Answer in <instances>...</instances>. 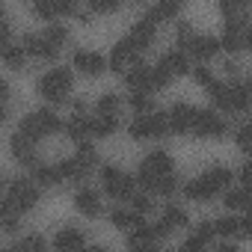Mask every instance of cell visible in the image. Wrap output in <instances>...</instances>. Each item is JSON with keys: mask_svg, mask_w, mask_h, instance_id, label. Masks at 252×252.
<instances>
[{"mask_svg": "<svg viewBox=\"0 0 252 252\" xmlns=\"http://www.w3.org/2000/svg\"><path fill=\"white\" fill-rule=\"evenodd\" d=\"M128 134L131 140H163L172 134L169 128V113H146V116H137L131 125H128Z\"/></svg>", "mask_w": 252, "mask_h": 252, "instance_id": "obj_2", "label": "cell"}, {"mask_svg": "<svg viewBox=\"0 0 252 252\" xmlns=\"http://www.w3.org/2000/svg\"><path fill=\"white\" fill-rule=\"evenodd\" d=\"M71 116H86V104L83 101H74L71 104Z\"/></svg>", "mask_w": 252, "mask_h": 252, "instance_id": "obj_53", "label": "cell"}, {"mask_svg": "<svg viewBox=\"0 0 252 252\" xmlns=\"http://www.w3.org/2000/svg\"><path fill=\"white\" fill-rule=\"evenodd\" d=\"M240 231L243 237H252V211H246V217L240 220Z\"/></svg>", "mask_w": 252, "mask_h": 252, "instance_id": "obj_50", "label": "cell"}, {"mask_svg": "<svg viewBox=\"0 0 252 252\" xmlns=\"http://www.w3.org/2000/svg\"><path fill=\"white\" fill-rule=\"evenodd\" d=\"M74 21H77V24H89L92 18H89V12H77V15H74Z\"/></svg>", "mask_w": 252, "mask_h": 252, "instance_id": "obj_55", "label": "cell"}, {"mask_svg": "<svg viewBox=\"0 0 252 252\" xmlns=\"http://www.w3.org/2000/svg\"><path fill=\"white\" fill-rule=\"evenodd\" d=\"M225 208H231V211H252V184H243L240 190H231L225 196Z\"/></svg>", "mask_w": 252, "mask_h": 252, "instance_id": "obj_26", "label": "cell"}, {"mask_svg": "<svg viewBox=\"0 0 252 252\" xmlns=\"http://www.w3.org/2000/svg\"><path fill=\"white\" fill-rule=\"evenodd\" d=\"M119 104H122V101H119V95H104V98L98 101V107H95V110H98L101 116H116Z\"/></svg>", "mask_w": 252, "mask_h": 252, "instance_id": "obj_46", "label": "cell"}, {"mask_svg": "<svg viewBox=\"0 0 252 252\" xmlns=\"http://www.w3.org/2000/svg\"><path fill=\"white\" fill-rule=\"evenodd\" d=\"M131 3H143V0H131Z\"/></svg>", "mask_w": 252, "mask_h": 252, "instance_id": "obj_59", "label": "cell"}, {"mask_svg": "<svg viewBox=\"0 0 252 252\" xmlns=\"http://www.w3.org/2000/svg\"><path fill=\"white\" fill-rule=\"evenodd\" d=\"M193 80H196L202 89H208V86L214 83V74H211L208 68H202V65H199V68H193Z\"/></svg>", "mask_w": 252, "mask_h": 252, "instance_id": "obj_49", "label": "cell"}, {"mask_svg": "<svg viewBox=\"0 0 252 252\" xmlns=\"http://www.w3.org/2000/svg\"><path fill=\"white\" fill-rule=\"evenodd\" d=\"M214 225H217V237H243L240 220H234V217H222V220H217Z\"/></svg>", "mask_w": 252, "mask_h": 252, "instance_id": "obj_38", "label": "cell"}, {"mask_svg": "<svg viewBox=\"0 0 252 252\" xmlns=\"http://www.w3.org/2000/svg\"><path fill=\"white\" fill-rule=\"evenodd\" d=\"M196 113H199V107H190V104L169 107V128H172V134H193Z\"/></svg>", "mask_w": 252, "mask_h": 252, "instance_id": "obj_13", "label": "cell"}, {"mask_svg": "<svg viewBox=\"0 0 252 252\" xmlns=\"http://www.w3.org/2000/svg\"><path fill=\"white\" fill-rule=\"evenodd\" d=\"M220 51H222V42H220V39H214V36H199L196 45L190 48V57H193L196 63H211Z\"/></svg>", "mask_w": 252, "mask_h": 252, "instance_id": "obj_15", "label": "cell"}, {"mask_svg": "<svg viewBox=\"0 0 252 252\" xmlns=\"http://www.w3.org/2000/svg\"><path fill=\"white\" fill-rule=\"evenodd\" d=\"M234 143H237V149H240L243 155H249V158H252V125H243V128H237Z\"/></svg>", "mask_w": 252, "mask_h": 252, "instance_id": "obj_43", "label": "cell"}, {"mask_svg": "<svg viewBox=\"0 0 252 252\" xmlns=\"http://www.w3.org/2000/svg\"><path fill=\"white\" fill-rule=\"evenodd\" d=\"M184 3H187V0H160V3L155 6V12H158V18H160V21H169V18L181 15Z\"/></svg>", "mask_w": 252, "mask_h": 252, "instance_id": "obj_36", "label": "cell"}, {"mask_svg": "<svg viewBox=\"0 0 252 252\" xmlns=\"http://www.w3.org/2000/svg\"><path fill=\"white\" fill-rule=\"evenodd\" d=\"M83 243H86V237H83V231L74 228V225H71V228H60L57 237H54V249H63V252H65V249H80Z\"/></svg>", "mask_w": 252, "mask_h": 252, "instance_id": "obj_22", "label": "cell"}, {"mask_svg": "<svg viewBox=\"0 0 252 252\" xmlns=\"http://www.w3.org/2000/svg\"><path fill=\"white\" fill-rule=\"evenodd\" d=\"M214 237H217V225L214 222H199L190 231V237L184 240V249H202V246L214 243Z\"/></svg>", "mask_w": 252, "mask_h": 252, "instance_id": "obj_19", "label": "cell"}, {"mask_svg": "<svg viewBox=\"0 0 252 252\" xmlns=\"http://www.w3.org/2000/svg\"><path fill=\"white\" fill-rule=\"evenodd\" d=\"M240 181H243V184H252V160H246V163L240 166Z\"/></svg>", "mask_w": 252, "mask_h": 252, "instance_id": "obj_51", "label": "cell"}, {"mask_svg": "<svg viewBox=\"0 0 252 252\" xmlns=\"http://www.w3.org/2000/svg\"><path fill=\"white\" fill-rule=\"evenodd\" d=\"M249 110H252V92L243 83L231 86V113L237 116V113H249Z\"/></svg>", "mask_w": 252, "mask_h": 252, "instance_id": "obj_29", "label": "cell"}, {"mask_svg": "<svg viewBox=\"0 0 252 252\" xmlns=\"http://www.w3.org/2000/svg\"><path fill=\"white\" fill-rule=\"evenodd\" d=\"M196 30L190 27V24H178V30H175V42H178V48L181 51H190L193 45H196Z\"/></svg>", "mask_w": 252, "mask_h": 252, "instance_id": "obj_40", "label": "cell"}, {"mask_svg": "<svg viewBox=\"0 0 252 252\" xmlns=\"http://www.w3.org/2000/svg\"><path fill=\"white\" fill-rule=\"evenodd\" d=\"M9 152L21 166H36V140H30L24 131H15L9 140Z\"/></svg>", "mask_w": 252, "mask_h": 252, "instance_id": "obj_12", "label": "cell"}, {"mask_svg": "<svg viewBox=\"0 0 252 252\" xmlns=\"http://www.w3.org/2000/svg\"><path fill=\"white\" fill-rule=\"evenodd\" d=\"M237 71H240V63L228 60V63H225V74H237Z\"/></svg>", "mask_w": 252, "mask_h": 252, "instance_id": "obj_54", "label": "cell"}, {"mask_svg": "<svg viewBox=\"0 0 252 252\" xmlns=\"http://www.w3.org/2000/svg\"><path fill=\"white\" fill-rule=\"evenodd\" d=\"M24 51L30 54V57H36V60H48V63H54L57 57H60V45H54L48 36H36V33H24Z\"/></svg>", "mask_w": 252, "mask_h": 252, "instance_id": "obj_10", "label": "cell"}, {"mask_svg": "<svg viewBox=\"0 0 252 252\" xmlns=\"http://www.w3.org/2000/svg\"><path fill=\"white\" fill-rule=\"evenodd\" d=\"M175 172V160L166 155V152H152L146 155V160L140 163V172H137V181L143 190H152V184L160 178V175H169Z\"/></svg>", "mask_w": 252, "mask_h": 252, "instance_id": "obj_6", "label": "cell"}, {"mask_svg": "<svg viewBox=\"0 0 252 252\" xmlns=\"http://www.w3.org/2000/svg\"><path fill=\"white\" fill-rule=\"evenodd\" d=\"M33 181H36V184H42V187H57V184H63V181H65V175H63V169H60V166H36Z\"/></svg>", "mask_w": 252, "mask_h": 252, "instance_id": "obj_28", "label": "cell"}, {"mask_svg": "<svg viewBox=\"0 0 252 252\" xmlns=\"http://www.w3.org/2000/svg\"><path fill=\"white\" fill-rule=\"evenodd\" d=\"M243 51H252V30H246L243 36Z\"/></svg>", "mask_w": 252, "mask_h": 252, "instance_id": "obj_56", "label": "cell"}, {"mask_svg": "<svg viewBox=\"0 0 252 252\" xmlns=\"http://www.w3.org/2000/svg\"><path fill=\"white\" fill-rule=\"evenodd\" d=\"M74 158H77V160H80V163H83V166H86L89 172H92V169L98 166V152H95V149H92L89 143L77 146V155H74Z\"/></svg>", "mask_w": 252, "mask_h": 252, "instance_id": "obj_42", "label": "cell"}, {"mask_svg": "<svg viewBox=\"0 0 252 252\" xmlns=\"http://www.w3.org/2000/svg\"><path fill=\"white\" fill-rule=\"evenodd\" d=\"M225 122L222 116H217V110H199L196 122H193V137L196 140H222L225 137Z\"/></svg>", "mask_w": 252, "mask_h": 252, "instance_id": "obj_7", "label": "cell"}, {"mask_svg": "<svg viewBox=\"0 0 252 252\" xmlns=\"http://www.w3.org/2000/svg\"><path fill=\"white\" fill-rule=\"evenodd\" d=\"M65 131H68V140H74L77 146H83V143L92 137V119H86V116H71L68 125H65Z\"/></svg>", "mask_w": 252, "mask_h": 252, "instance_id": "obj_20", "label": "cell"}, {"mask_svg": "<svg viewBox=\"0 0 252 252\" xmlns=\"http://www.w3.org/2000/svg\"><path fill=\"white\" fill-rule=\"evenodd\" d=\"M63 128V122H60V116L54 113V110H36V113H30V116H24L21 119V125H18V131H24L30 140H45V137H51V134H57Z\"/></svg>", "mask_w": 252, "mask_h": 252, "instance_id": "obj_4", "label": "cell"}, {"mask_svg": "<svg viewBox=\"0 0 252 252\" xmlns=\"http://www.w3.org/2000/svg\"><path fill=\"white\" fill-rule=\"evenodd\" d=\"M6 199H9L21 214H27V211H33V208L39 205V187H36L33 181H27V178H15V181H9Z\"/></svg>", "mask_w": 252, "mask_h": 252, "instance_id": "obj_8", "label": "cell"}, {"mask_svg": "<svg viewBox=\"0 0 252 252\" xmlns=\"http://www.w3.org/2000/svg\"><path fill=\"white\" fill-rule=\"evenodd\" d=\"M208 98H211V104L217 107V110H225V113H231V86H225V83H220V80H214L208 89Z\"/></svg>", "mask_w": 252, "mask_h": 252, "instance_id": "obj_23", "label": "cell"}, {"mask_svg": "<svg viewBox=\"0 0 252 252\" xmlns=\"http://www.w3.org/2000/svg\"><path fill=\"white\" fill-rule=\"evenodd\" d=\"M101 181H104V193L110 196V199H116V202H131L134 199V193H137V178H131V175H125L122 169H116V166H104L101 169Z\"/></svg>", "mask_w": 252, "mask_h": 252, "instance_id": "obj_5", "label": "cell"}, {"mask_svg": "<svg viewBox=\"0 0 252 252\" xmlns=\"http://www.w3.org/2000/svg\"><path fill=\"white\" fill-rule=\"evenodd\" d=\"M119 131V116H95L92 119V137L95 140H107V137H113Z\"/></svg>", "mask_w": 252, "mask_h": 252, "instance_id": "obj_25", "label": "cell"}, {"mask_svg": "<svg viewBox=\"0 0 252 252\" xmlns=\"http://www.w3.org/2000/svg\"><path fill=\"white\" fill-rule=\"evenodd\" d=\"M249 6H252V0H220V9L225 18L231 15H249Z\"/></svg>", "mask_w": 252, "mask_h": 252, "instance_id": "obj_39", "label": "cell"}, {"mask_svg": "<svg viewBox=\"0 0 252 252\" xmlns=\"http://www.w3.org/2000/svg\"><path fill=\"white\" fill-rule=\"evenodd\" d=\"M18 208L9 202V199H3V205H0V225H3V231H18Z\"/></svg>", "mask_w": 252, "mask_h": 252, "instance_id": "obj_31", "label": "cell"}, {"mask_svg": "<svg viewBox=\"0 0 252 252\" xmlns=\"http://www.w3.org/2000/svg\"><path fill=\"white\" fill-rule=\"evenodd\" d=\"M27 51H24V45L21 48H15V45H9V48H3V63H6V68H12V71H21L24 68V63H27Z\"/></svg>", "mask_w": 252, "mask_h": 252, "instance_id": "obj_34", "label": "cell"}, {"mask_svg": "<svg viewBox=\"0 0 252 252\" xmlns=\"http://www.w3.org/2000/svg\"><path fill=\"white\" fill-rule=\"evenodd\" d=\"M45 36H48V39H51L54 45H60V48H63V45L68 42V30H65V27H60V24H48Z\"/></svg>", "mask_w": 252, "mask_h": 252, "instance_id": "obj_47", "label": "cell"}, {"mask_svg": "<svg viewBox=\"0 0 252 252\" xmlns=\"http://www.w3.org/2000/svg\"><path fill=\"white\" fill-rule=\"evenodd\" d=\"M57 12L60 15H77L80 12V3H77V0H57Z\"/></svg>", "mask_w": 252, "mask_h": 252, "instance_id": "obj_48", "label": "cell"}, {"mask_svg": "<svg viewBox=\"0 0 252 252\" xmlns=\"http://www.w3.org/2000/svg\"><path fill=\"white\" fill-rule=\"evenodd\" d=\"M110 222H113L116 228L134 231V228H140V225H143V214H137L134 208H131V211H122V208H116V211L110 214Z\"/></svg>", "mask_w": 252, "mask_h": 252, "instance_id": "obj_24", "label": "cell"}, {"mask_svg": "<svg viewBox=\"0 0 252 252\" xmlns=\"http://www.w3.org/2000/svg\"><path fill=\"white\" fill-rule=\"evenodd\" d=\"M160 65L172 74V77H187V74H193V68H190V60L181 54V51H172V54H166L163 60H160Z\"/></svg>", "mask_w": 252, "mask_h": 252, "instance_id": "obj_21", "label": "cell"}, {"mask_svg": "<svg viewBox=\"0 0 252 252\" xmlns=\"http://www.w3.org/2000/svg\"><path fill=\"white\" fill-rule=\"evenodd\" d=\"M36 89L48 104H63L71 92V71L68 68H51L48 74L39 77Z\"/></svg>", "mask_w": 252, "mask_h": 252, "instance_id": "obj_3", "label": "cell"}, {"mask_svg": "<svg viewBox=\"0 0 252 252\" xmlns=\"http://www.w3.org/2000/svg\"><path fill=\"white\" fill-rule=\"evenodd\" d=\"M231 172L228 169H222V166H217V169H208L205 175H199L196 181H190L187 187H184V193H187V199H193V202H211L217 193H222L228 184H231Z\"/></svg>", "mask_w": 252, "mask_h": 252, "instance_id": "obj_1", "label": "cell"}, {"mask_svg": "<svg viewBox=\"0 0 252 252\" xmlns=\"http://www.w3.org/2000/svg\"><path fill=\"white\" fill-rule=\"evenodd\" d=\"M155 30H158V21H152V18H140L134 27H131V33H128V39H131V45L143 54V51H149L152 48V42H155Z\"/></svg>", "mask_w": 252, "mask_h": 252, "instance_id": "obj_14", "label": "cell"}, {"mask_svg": "<svg viewBox=\"0 0 252 252\" xmlns=\"http://www.w3.org/2000/svg\"><path fill=\"white\" fill-rule=\"evenodd\" d=\"M131 208H134L137 214H143V217H146V214L155 208V205H152V193H149V190H146V193H134V199H131Z\"/></svg>", "mask_w": 252, "mask_h": 252, "instance_id": "obj_45", "label": "cell"}, {"mask_svg": "<svg viewBox=\"0 0 252 252\" xmlns=\"http://www.w3.org/2000/svg\"><path fill=\"white\" fill-rule=\"evenodd\" d=\"M122 6V0H89V9L95 15H113Z\"/></svg>", "mask_w": 252, "mask_h": 252, "instance_id": "obj_44", "label": "cell"}, {"mask_svg": "<svg viewBox=\"0 0 252 252\" xmlns=\"http://www.w3.org/2000/svg\"><path fill=\"white\" fill-rule=\"evenodd\" d=\"M140 63V51L131 45V39L125 36L116 48H113V54H110V71H116V74H125L131 65H137Z\"/></svg>", "mask_w": 252, "mask_h": 252, "instance_id": "obj_9", "label": "cell"}, {"mask_svg": "<svg viewBox=\"0 0 252 252\" xmlns=\"http://www.w3.org/2000/svg\"><path fill=\"white\" fill-rule=\"evenodd\" d=\"M152 196H175L178 193V178H175V172H169V175H160L155 184H152V190H149Z\"/></svg>", "mask_w": 252, "mask_h": 252, "instance_id": "obj_32", "label": "cell"}, {"mask_svg": "<svg viewBox=\"0 0 252 252\" xmlns=\"http://www.w3.org/2000/svg\"><path fill=\"white\" fill-rule=\"evenodd\" d=\"M33 15L48 21V24H54V18L60 15L57 12V0H33Z\"/></svg>", "mask_w": 252, "mask_h": 252, "instance_id": "obj_37", "label": "cell"}, {"mask_svg": "<svg viewBox=\"0 0 252 252\" xmlns=\"http://www.w3.org/2000/svg\"><path fill=\"white\" fill-rule=\"evenodd\" d=\"M243 36H246V30H237V27H225V33H222V51H228V54H237V51H243Z\"/></svg>", "mask_w": 252, "mask_h": 252, "instance_id": "obj_33", "label": "cell"}, {"mask_svg": "<svg viewBox=\"0 0 252 252\" xmlns=\"http://www.w3.org/2000/svg\"><path fill=\"white\" fill-rule=\"evenodd\" d=\"M160 220H163V222H169V225H172L175 231H178V228H187V225H190V217H187V214H184V211H181L178 205H166V211H163V217H160Z\"/></svg>", "mask_w": 252, "mask_h": 252, "instance_id": "obj_35", "label": "cell"}, {"mask_svg": "<svg viewBox=\"0 0 252 252\" xmlns=\"http://www.w3.org/2000/svg\"><path fill=\"white\" fill-rule=\"evenodd\" d=\"M21 3H33V0H21Z\"/></svg>", "mask_w": 252, "mask_h": 252, "instance_id": "obj_58", "label": "cell"}, {"mask_svg": "<svg viewBox=\"0 0 252 252\" xmlns=\"http://www.w3.org/2000/svg\"><path fill=\"white\" fill-rule=\"evenodd\" d=\"M74 208H77V214H83V217H98V214H101V199H98L95 190L80 187V190L74 193Z\"/></svg>", "mask_w": 252, "mask_h": 252, "instance_id": "obj_16", "label": "cell"}, {"mask_svg": "<svg viewBox=\"0 0 252 252\" xmlns=\"http://www.w3.org/2000/svg\"><path fill=\"white\" fill-rule=\"evenodd\" d=\"M131 110L137 116H146V113H155V101H152V92H143V89H134L131 98H128Z\"/></svg>", "mask_w": 252, "mask_h": 252, "instance_id": "obj_30", "label": "cell"}, {"mask_svg": "<svg viewBox=\"0 0 252 252\" xmlns=\"http://www.w3.org/2000/svg\"><path fill=\"white\" fill-rule=\"evenodd\" d=\"M160 240H163V237L158 234V228L143 222L140 228H134V231H131V237H128V246H134V249H155Z\"/></svg>", "mask_w": 252, "mask_h": 252, "instance_id": "obj_17", "label": "cell"}, {"mask_svg": "<svg viewBox=\"0 0 252 252\" xmlns=\"http://www.w3.org/2000/svg\"><path fill=\"white\" fill-rule=\"evenodd\" d=\"M60 169H63V175H65V181H71V184H83V181L89 178V169H86L77 158L63 160V163H60Z\"/></svg>", "mask_w": 252, "mask_h": 252, "instance_id": "obj_27", "label": "cell"}, {"mask_svg": "<svg viewBox=\"0 0 252 252\" xmlns=\"http://www.w3.org/2000/svg\"><path fill=\"white\" fill-rule=\"evenodd\" d=\"M71 63H74V68H77L80 74H86V77H98V74H104V71L110 68V60H104L101 54H92V51H77V54L71 57Z\"/></svg>", "mask_w": 252, "mask_h": 252, "instance_id": "obj_11", "label": "cell"}, {"mask_svg": "<svg viewBox=\"0 0 252 252\" xmlns=\"http://www.w3.org/2000/svg\"><path fill=\"white\" fill-rule=\"evenodd\" d=\"M9 45H12V21L6 18L3 21V48H9Z\"/></svg>", "mask_w": 252, "mask_h": 252, "instance_id": "obj_52", "label": "cell"}, {"mask_svg": "<svg viewBox=\"0 0 252 252\" xmlns=\"http://www.w3.org/2000/svg\"><path fill=\"white\" fill-rule=\"evenodd\" d=\"M152 71H155V68H149L146 63H137V65H131L128 71H125V83H128L131 89L152 92Z\"/></svg>", "mask_w": 252, "mask_h": 252, "instance_id": "obj_18", "label": "cell"}, {"mask_svg": "<svg viewBox=\"0 0 252 252\" xmlns=\"http://www.w3.org/2000/svg\"><path fill=\"white\" fill-rule=\"evenodd\" d=\"M243 86H246V89H249V92H252V74H249V77H246V83H243Z\"/></svg>", "mask_w": 252, "mask_h": 252, "instance_id": "obj_57", "label": "cell"}, {"mask_svg": "<svg viewBox=\"0 0 252 252\" xmlns=\"http://www.w3.org/2000/svg\"><path fill=\"white\" fill-rule=\"evenodd\" d=\"M45 249V240L39 237V234H27V237H21L9 252H42Z\"/></svg>", "mask_w": 252, "mask_h": 252, "instance_id": "obj_41", "label": "cell"}]
</instances>
